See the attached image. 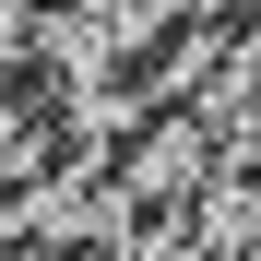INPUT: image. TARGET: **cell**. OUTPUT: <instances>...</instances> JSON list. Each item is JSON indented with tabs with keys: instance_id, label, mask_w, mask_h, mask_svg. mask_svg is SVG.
I'll return each instance as SVG.
<instances>
[{
	"instance_id": "obj_1",
	"label": "cell",
	"mask_w": 261,
	"mask_h": 261,
	"mask_svg": "<svg viewBox=\"0 0 261 261\" xmlns=\"http://www.w3.org/2000/svg\"><path fill=\"white\" fill-rule=\"evenodd\" d=\"M214 166H226V154H214V143H202L178 107H154L143 130H119L107 190H119V214H130V226H143V214H154V226H178V214L202 202V178H214Z\"/></svg>"
},
{
	"instance_id": "obj_2",
	"label": "cell",
	"mask_w": 261,
	"mask_h": 261,
	"mask_svg": "<svg viewBox=\"0 0 261 261\" xmlns=\"http://www.w3.org/2000/svg\"><path fill=\"white\" fill-rule=\"evenodd\" d=\"M178 119L226 166H261V24H214V60H202V83H190Z\"/></svg>"
}]
</instances>
